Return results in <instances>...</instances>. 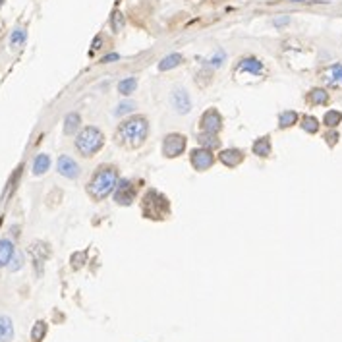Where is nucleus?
<instances>
[{
    "label": "nucleus",
    "instance_id": "f257e3e1",
    "mask_svg": "<svg viewBox=\"0 0 342 342\" xmlns=\"http://www.w3.org/2000/svg\"><path fill=\"white\" fill-rule=\"evenodd\" d=\"M118 172L114 167H99L87 184V193L95 201H103L116 190Z\"/></svg>",
    "mask_w": 342,
    "mask_h": 342
},
{
    "label": "nucleus",
    "instance_id": "f03ea898",
    "mask_svg": "<svg viewBox=\"0 0 342 342\" xmlns=\"http://www.w3.org/2000/svg\"><path fill=\"white\" fill-rule=\"evenodd\" d=\"M149 132V124L143 116H135L126 120L124 124L118 128V139L130 147H139Z\"/></svg>",
    "mask_w": 342,
    "mask_h": 342
},
{
    "label": "nucleus",
    "instance_id": "7ed1b4c3",
    "mask_svg": "<svg viewBox=\"0 0 342 342\" xmlns=\"http://www.w3.org/2000/svg\"><path fill=\"white\" fill-rule=\"evenodd\" d=\"M103 145H105V135L95 126L84 128L75 137V149L79 151L84 157H93Z\"/></svg>",
    "mask_w": 342,
    "mask_h": 342
},
{
    "label": "nucleus",
    "instance_id": "20e7f679",
    "mask_svg": "<svg viewBox=\"0 0 342 342\" xmlns=\"http://www.w3.org/2000/svg\"><path fill=\"white\" fill-rule=\"evenodd\" d=\"M186 149V137L182 134H168L163 142V155L174 159L178 155H182Z\"/></svg>",
    "mask_w": 342,
    "mask_h": 342
},
{
    "label": "nucleus",
    "instance_id": "39448f33",
    "mask_svg": "<svg viewBox=\"0 0 342 342\" xmlns=\"http://www.w3.org/2000/svg\"><path fill=\"white\" fill-rule=\"evenodd\" d=\"M213 163H215V155L207 147H199V149L192 151V165L195 167V170H207V168L213 167Z\"/></svg>",
    "mask_w": 342,
    "mask_h": 342
},
{
    "label": "nucleus",
    "instance_id": "423d86ee",
    "mask_svg": "<svg viewBox=\"0 0 342 342\" xmlns=\"http://www.w3.org/2000/svg\"><path fill=\"white\" fill-rule=\"evenodd\" d=\"M170 99H172V107H174V110L178 114H188L192 110V99H190V95H188L186 89L176 87Z\"/></svg>",
    "mask_w": 342,
    "mask_h": 342
},
{
    "label": "nucleus",
    "instance_id": "0eeeda50",
    "mask_svg": "<svg viewBox=\"0 0 342 342\" xmlns=\"http://www.w3.org/2000/svg\"><path fill=\"white\" fill-rule=\"evenodd\" d=\"M135 197V190L134 186L128 182V180H120L114 190V199H116L118 205H130Z\"/></svg>",
    "mask_w": 342,
    "mask_h": 342
},
{
    "label": "nucleus",
    "instance_id": "6e6552de",
    "mask_svg": "<svg viewBox=\"0 0 342 342\" xmlns=\"http://www.w3.org/2000/svg\"><path fill=\"white\" fill-rule=\"evenodd\" d=\"M58 174H62L64 178H70V180H75L79 176V165L75 163L70 155H62L58 159Z\"/></svg>",
    "mask_w": 342,
    "mask_h": 342
},
{
    "label": "nucleus",
    "instance_id": "1a4fd4ad",
    "mask_svg": "<svg viewBox=\"0 0 342 342\" xmlns=\"http://www.w3.org/2000/svg\"><path fill=\"white\" fill-rule=\"evenodd\" d=\"M223 126V118L218 114V110L215 109H209L203 116H201V128L209 132V134H217Z\"/></svg>",
    "mask_w": 342,
    "mask_h": 342
},
{
    "label": "nucleus",
    "instance_id": "9d476101",
    "mask_svg": "<svg viewBox=\"0 0 342 342\" xmlns=\"http://www.w3.org/2000/svg\"><path fill=\"white\" fill-rule=\"evenodd\" d=\"M323 82L333 89L342 87V64H333L323 72Z\"/></svg>",
    "mask_w": 342,
    "mask_h": 342
},
{
    "label": "nucleus",
    "instance_id": "9b49d317",
    "mask_svg": "<svg viewBox=\"0 0 342 342\" xmlns=\"http://www.w3.org/2000/svg\"><path fill=\"white\" fill-rule=\"evenodd\" d=\"M238 72H246V74L259 75L261 72H263V64H261L257 58L248 56V58H242L240 62H238Z\"/></svg>",
    "mask_w": 342,
    "mask_h": 342
},
{
    "label": "nucleus",
    "instance_id": "f8f14e48",
    "mask_svg": "<svg viewBox=\"0 0 342 342\" xmlns=\"http://www.w3.org/2000/svg\"><path fill=\"white\" fill-rule=\"evenodd\" d=\"M220 160L228 168H236L244 160V153L240 149H226L220 153Z\"/></svg>",
    "mask_w": 342,
    "mask_h": 342
},
{
    "label": "nucleus",
    "instance_id": "ddd939ff",
    "mask_svg": "<svg viewBox=\"0 0 342 342\" xmlns=\"http://www.w3.org/2000/svg\"><path fill=\"white\" fill-rule=\"evenodd\" d=\"M14 253H16L14 244L6 240V238H2L0 240V267H6L10 263V259L14 257Z\"/></svg>",
    "mask_w": 342,
    "mask_h": 342
},
{
    "label": "nucleus",
    "instance_id": "4468645a",
    "mask_svg": "<svg viewBox=\"0 0 342 342\" xmlns=\"http://www.w3.org/2000/svg\"><path fill=\"white\" fill-rule=\"evenodd\" d=\"M184 60L182 54H178V52H172V54H168L165 58L159 62V70L160 72H167V70H172V68L180 66V62Z\"/></svg>",
    "mask_w": 342,
    "mask_h": 342
},
{
    "label": "nucleus",
    "instance_id": "2eb2a0df",
    "mask_svg": "<svg viewBox=\"0 0 342 342\" xmlns=\"http://www.w3.org/2000/svg\"><path fill=\"white\" fill-rule=\"evenodd\" d=\"M49 167H50V157L45 155V153H41V155H37L33 160V174L35 176L45 174V172L49 170Z\"/></svg>",
    "mask_w": 342,
    "mask_h": 342
},
{
    "label": "nucleus",
    "instance_id": "dca6fc26",
    "mask_svg": "<svg viewBox=\"0 0 342 342\" xmlns=\"http://www.w3.org/2000/svg\"><path fill=\"white\" fill-rule=\"evenodd\" d=\"M14 336V327H12V321L6 315H0V340L10 342Z\"/></svg>",
    "mask_w": 342,
    "mask_h": 342
},
{
    "label": "nucleus",
    "instance_id": "f3484780",
    "mask_svg": "<svg viewBox=\"0 0 342 342\" xmlns=\"http://www.w3.org/2000/svg\"><path fill=\"white\" fill-rule=\"evenodd\" d=\"M253 153L259 157H269L271 155V139L267 135L265 137H259L257 142L253 143Z\"/></svg>",
    "mask_w": 342,
    "mask_h": 342
},
{
    "label": "nucleus",
    "instance_id": "a211bd4d",
    "mask_svg": "<svg viewBox=\"0 0 342 342\" xmlns=\"http://www.w3.org/2000/svg\"><path fill=\"white\" fill-rule=\"evenodd\" d=\"M79 122H82V118H79V114L77 112H70L66 116V120H64V134L72 135L79 128Z\"/></svg>",
    "mask_w": 342,
    "mask_h": 342
},
{
    "label": "nucleus",
    "instance_id": "6ab92c4d",
    "mask_svg": "<svg viewBox=\"0 0 342 342\" xmlns=\"http://www.w3.org/2000/svg\"><path fill=\"white\" fill-rule=\"evenodd\" d=\"M135 87H137V79L135 77H126V79H122L118 84V91H120V95L128 97V95H132L135 91Z\"/></svg>",
    "mask_w": 342,
    "mask_h": 342
},
{
    "label": "nucleus",
    "instance_id": "aec40b11",
    "mask_svg": "<svg viewBox=\"0 0 342 342\" xmlns=\"http://www.w3.org/2000/svg\"><path fill=\"white\" fill-rule=\"evenodd\" d=\"M296 122H298V114L294 110H284V112H280V116H278V126L280 128H290Z\"/></svg>",
    "mask_w": 342,
    "mask_h": 342
},
{
    "label": "nucleus",
    "instance_id": "412c9836",
    "mask_svg": "<svg viewBox=\"0 0 342 342\" xmlns=\"http://www.w3.org/2000/svg\"><path fill=\"white\" fill-rule=\"evenodd\" d=\"M25 37H27V33H25L24 27L14 29V31H12V37H10V47H12V49H19L25 43Z\"/></svg>",
    "mask_w": 342,
    "mask_h": 342
},
{
    "label": "nucleus",
    "instance_id": "4be33fe9",
    "mask_svg": "<svg viewBox=\"0 0 342 342\" xmlns=\"http://www.w3.org/2000/svg\"><path fill=\"white\" fill-rule=\"evenodd\" d=\"M199 143L201 147H207V149H215V147H218V139H217V134H209V132H205V134L199 135Z\"/></svg>",
    "mask_w": 342,
    "mask_h": 342
},
{
    "label": "nucleus",
    "instance_id": "5701e85b",
    "mask_svg": "<svg viewBox=\"0 0 342 342\" xmlns=\"http://www.w3.org/2000/svg\"><path fill=\"white\" fill-rule=\"evenodd\" d=\"M309 100L313 105H325L327 100H329V93L323 91V89H313V91L309 93Z\"/></svg>",
    "mask_w": 342,
    "mask_h": 342
},
{
    "label": "nucleus",
    "instance_id": "b1692460",
    "mask_svg": "<svg viewBox=\"0 0 342 342\" xmlns=\"http://www.w3.org/2000/svg\"><path fill=\"white\" fill-rule=\"evenodd\" d=\"M301 128L308 132V134H315L319 130V120L313 116H304V120H301Z\"/></svg>",
    "mask_w": 342,
    "mask_h": 342
},
{
    "label": "nucleus",
    "instance_id": "393cba45",
    "mask_svg": "<svg viewBox=\"0 0 342 342\" xmlns=\"http://www.w3.org/2000/svg\"><path fill=\"white\" fill-rule=\"evenodd\" d=\"M342 120V114L338 112V110H329L325 114V118H323V122H325L329 128H334V126H338Z\"/></svg>",
    "mask_w": 342,
    "mask_h": 342
},
{
    "label": "nucleus",
    "instance_id": "a878e982",
    "mask_svg": "<svg viewBox=\"0 0 342 342\" xmlns=\"http://www.w3.org/2000/svg\"><path fill=\"white\" fill-rule=\"evenodd\" d=\"M45 333H47V323L37 321L35 327H33V331H31V338H33V342H41L43 336H45Z\"/></svg>",
    "mask_w": 342,
    "mask_h": 342
},
{
    "label": "nucleus",
    "instance_id": "bb28decb",
    "mask_svg": "<svg viewBox=\"0 0 342 342\" xmlns=\"http://www.w3.org/2000/svg\"><path fill=\"white\" fill-rule=\"evenodd\" d=\"M134 109H135V103L126 100V103H120V105H118L116 110H114V114H116V116H124V114H130Z\"/></svg>",
    "mask_w": 342,
    "mask_h": 342
},
{
    "label": "nucleus",
    "instance_id": "cd10ccee",
    "mask_svg": "<svg viewBox=\"0 0 342 342\" xmlns=\"http://www.w3.org/2000/svg\"><path fill=\"white\" fill-rule=\"evenodd\" d=\"M10 271H17V269H22L24 267V255H22V253H14V257L10 259Z\"/></svg>",
    "mask_w": 342,
    "mask_h": 342
},
{
    "label": "nucleus",
    "instance_id": "c85d7f7f",
    "mask_svg": "<svg viewBox=\"0 0 342 342\" xmlns=\"http://www.w3.org/2000/svg\"><path fill=\"white\" fill-rule=\"evenodd\" d=\"M110 24H112V29L118 33V31L124 27V16H122L120 12H114V16H112V22H110Z\"/></svg>",
    "mask_w": 342,
    "mask_h": 342
},
{
    "label": "nucleus",
    "instance_id": "c756f323",
    "mask_svg": "<svg viewBox=\"0 0 342 342\" xmlns=\"http://www.w3.org/2000/svg\"><path fill=\"white\" fill-rule=\"evenodd\" d=\"M223 60H225V54H223V52H218V56L211 58V66H220V64H223Z\"/></svg>",
    "mask_w": 342,
    "mask_h": 342
},
{
    "label": "nucleus",
    "instance_id": "7c9ffc66",
    "mask_svg": "<svg viewBox=\"0 0 342 342\" xmlns=\"http://www.w3.org/2000/svg\"><path fill=\"white\" fill-rule=\"evenodd\" d=\"M118 58H120V56H118L116 52H112V54H109V56H105L103 62H114V60H118Z\"/></svg>",
    "mask_w": 342,
    "mask_h": 342
},
{
    "label": "nucleus",
    "instance_id": "2f4dec72",
    "mask_svg": "<svg viewBox=\"0 0 342 342\" xmlns=\"http://www.w3.org/2000/svg\"><path fill=\"white\" fill-rule=\"evenodd\" d=\"M288 22V17H278V19H275V25H284Z\"/></svg>",
    "mask_w": 342,
    "mask_h": 342
}]
</instances>
